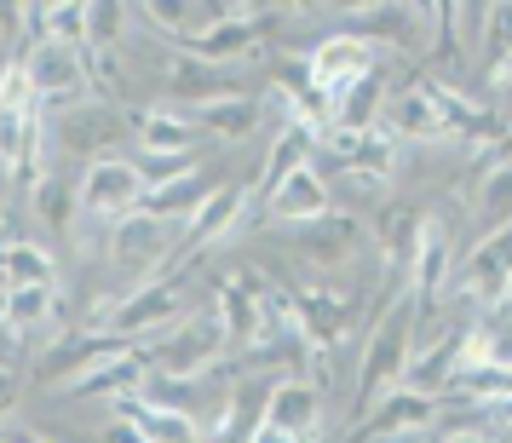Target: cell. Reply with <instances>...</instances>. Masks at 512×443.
<instances>
[{"label": "cell", "mask_w": 512, "mask_h": 443, "mask_svg": "<svg viewBox=\"0 0 512 443\" xmlns=\"http://www.w3.org/2000/svg\"><path fill=\"white\" fill-rule=\"evenodd\" d=\"M265 196H271V219H282V225H305V219H317V213L334 208V190H328V179L311 162L288 167Z\"/></svg>", "instance_id": "obj_17"}, {"label": "cell", "mask_w": 512, "mask_h": 443, "mask_svg": "<svg viewBox=\"0 0 512 443\" xmlns=\"http://www.w3.org/2000/svg\"><path fill=\"white\" fill-rule=\"evenodd\" d=\"M351 29L374 41V47H409L415 35H426V24L415 18V6L409 0H374L363 12H351Z\"/></svg>", "instance_id": "obj_21"}, {"label": "cell", "mask_w": 512, "mask_h": 443, "mask_svg": "<svg viewBox=\"0 0 512 443\" xmlns=\"http://www.w3.org/2000/svg\"><path fill=\"white\" fill-rule=\"evenodd\" d=\"M162 75H167V93L173 98H190V104H202V98H219V93H236L225 64H208V58H196V52H167L162 58Z\"/></svg>", "instance_id": "obj_22"}, {"label": "cell", "mask_w": 512, "mask_h": 443, "mask_svg": "<svg viewBox=\"0 0 512 443\" xmlns=\"http://www.w3.org/2000/svg\"><path fill=\"white\" fill-rule=\"evenodd\" d=\"M190 121H196L202 133H219V139H248L259 121H265V104L248 98V93H219V98L190 104Z\"/></svg>", "instance_id": "obj_23"}, {"label": "cell", "mask_w": 512, "mask_h": 443, "mask_svg": "<svg viewBox=\"0 0 512 443\" xmlns=\"http://www.w3.org/2000/svg\"><path fill=\"white\" fill-rule=\"evenodd\" d=\"M18 397H24V374L0 363V420H12V415H18Z\"/></svg>", "instance_id": "obj_36"}, {"label": "cell", "mask_w": 512, "mask_h": 443, "mask_svg": "<svg viewBox=\"0 0 512 443\" xmlns=\"http://www.w3.org/2000/svg\"><path fill=\"white\" fill-rule=\"evenodd\" d=\"M116 409L133 420V438L144 443H190V438H208V420L190 415V409H167L156 397H116Z\"/></svg>", "instance_id": "obj_16"}, {"label": "cell", "mask_w": 512, "mask_h": 443, "mask_svg": "<svg viewBox=\"0 0 512 443\" xmlns=\"http://www.w3.org/2000/svg\"><path fill=\"white\" fill-rule=\"evenodd\" d=\"M29 213H35L52 236H70L75 213H81V185H64L58 173H41L35 190H29Z\"/></svg>", "instance_id": "obj_26"}, {"label": "cell", "mask_w": 512, "mask_h": 443, "mask_svg": "<svg viewBox=\"0 0 512 443\" xmlns=\"http://www.w3.org/2000/svg\"><path fill=\"white\" fill-rule=\"evenodd\" d=\"M18 282H58L52 254L41 242H29V236H18V242L0 248V288H18Z\"/></svg>", "instance_id": "obj_28"}, {"label": "cell", "mask_w": 512, "mask_h": 443, "mask_svg": "<svg viewBox=\"0 0 512 443\" xmlns=\"http://www.w3.org/2000/svg\"><path fill=\"white\" fill-rule=\"evenodd\" d=\"M415 242H420V213L415 208H392L386 225H380V254L386 259H415Z\"/></svg>", "instance_id": "obj_32"}, {"label": "cell", "mask_w": 512, "mask_h": 443, "mask_svg": "<svg viewBox=\"0 0 512 443\" xmlns=\"http://www.w3.org/2000/svg\"><path fill=\"white\" fill-rule=\"evenodd\" d=\"M47 317H58V282H18V288H0V328L6 334H29Z\"/></svg>", "instance_id": "obj_25"}, {"label": "cell", "mask_w": 512, "mask_h": 443, "mask_svg": "<svg viewBox=\"0 0 512 443\" xmlns=\"http://www.w3.org/2000/svg\"><path fill=\"white\" fill-rule=\"evenodd\" d=\"M495 104L512 116V52H501V58H495Z\"/></svg>", "instance_id": "obj_37"}, {"label": "cell", "mask_w": 512, "mask_h": 443, "mask_svg": "<svg viewBox=\"0 0 512 443\" xmlns=\"http://www.w3.org/2000/svg\"><path fill=\"white\" fill-rule=\"evenodd\" d=\"M449 271H455V236H449V225H443L438 213H426V219H420V242H415V294H420V305L438 300Z\"/></svg>", "instance_id": "obj_19"}, {"label": "cell", "mask_w": 512, "mask_h": 443, "mask_svg": "<svg viewBox=\"0 0 512 443\" xmlns=\"http://www.w3.org/2000/svg\"><path fill=\"white\" fill-rule=\"evenodd\" d=\"M259 288H265V282H259L254 271L219 282V317H225V328H231V346L236 351H254V346L271 340V323H265V300H259Z\"/></svg>", "instance_id": "obj_15"}, {"label": "cell", "mask_w": 512, "mask_h": 443, "mask_svg": "<svg viewBox=\"0 0 512 443\" xmlns=\"http://www.w3.org/2000/svg\"><path fill=\"white\" fill-rule=\"evenodd\" d=\"M501 150H507V156H512V127H507V139H501Z\"/></svg>", "instance_id": "obj_41"}, {"label": "cell", "mask_w": 512, "mask_h": 443, "mask_svg": "<svg viewBox=\"0 0 512 443\" xmlns=\"http://www.w3.org/2000/svg\"><path fill=\"white\" fill-rule=\"evenodd\" d=\"M294 254L311 259L317 271H340L346 259L363 254V225L351 219V213H317V219H305L294 225Z\"/></svg>", "instance_id": "obj_10"}, {"label": "cell", "mask_w": 512, "mask_h": 443, "mask_svg": "<svg viewBox=\"0 0 512 443\" xmlns=\"http://www.w3.org/2000/svg\"><path fill=\"white\" fill-rule=\"evenodd\" d=\"M236 219H242V190L219 185L185 213V242L190 248H208V242H219V236H236Z\"/></svg>", "instance_id": "obj_24"}, {"label": "cell", "mask_w": 512, "mask_h": 443, "mask_svg": "<svg viewBox=\"0 0 512 443\" xmlns=\"http://www.w3.org/2000/svg\"><path fill=\"white\" fill-rule=\"evenodd\" d=\"M133 144H139V156H196V144H202V127L185 116V110H144L133 116Z\"/></svg>", "instance_id": "obj_18"}, {"label": "cell", "mask_w": 512, "mask_h": 443, "mask_svg": "<svg viewBox=\"0 0 512 443\" xmlns=\"http://www.w3.org/2000/svg\"><path fill=\"white\" fill-rule=\"evenodd\" d=\"M380 127H386L392 139H403V144L449 139V121H443L438 98H432V87H426V81H420V87H403V93L386 98V104H380Z\"/></svg>", "instance_id": "obj_13"}, {"label": "cell", "mask_w": 512, "mask_h": 443, "mask_svg": "<svg viewBox=\"0 0 512 443\" xmlns=\"http://www.w3.org/2000/svg\"><path fill=\"white\" fill-rule=\"evenodd\" d=\"M455 294L461 300H478V305H501L512 288V225H495L489 236H478L461 259H455Z\"/></svg>", "instance_id": "obj_5"}, {"label": "cell", "mask_w": 512, "mask_h": 443, "mask_svg": "<svg viewBox=\"0 0 512 443\" xmlns=\"http://www.w3.org/2000/svg\"><path fill=\"white\" fill-rule=\"evenodd\" d=\"M461 334L466 328H449V334H438V340H426L415 351H409V369H403V386H420V392H449L455 386V374H461Z\"/></svg>", "instance_id": "obj_20"}, {"label": "cell", "mask_w": 512, "mask_h": 443, "mask_svg": "<svg viewBox=\"0 0 512 443\" xmlns=\"http://www.w3.org/2000/svg\"><path fill=\"white\" fill-rule=\"evenodd\" d=\"M179 231H185V219H167V213H150L139 202V208H127L110 225V265H116L121 277H156L162 271V259L173 254V242H179Z\"/></svg>", "instance_id": "obj_3"}, {"label": "cell", "mask_w": 512, "mask_h": 443, "mask_svg": "<svg viewBox=\"0 0 512 443\" xmlns=\"http://www.w3.org/2000/svg\"><path fill=\"white\" fill-rule=\"evenodd\" d=\"M133 6H139V0H133Z\"/></svg>", "instance_id": "obj_42"}, {"label": "cell", "mask_w": 512, "mask_h": 443, "mask_svg": "<svg viewBox=\"0 0 512 443\" xmlns=\"http://www.w3.org/2000/svg\"><path fill=\"white\" fill-rule=\"evenodd\" d=\"M202 196H208V173H202V167H185V173H173L162 185H144V208L167 213V219H185Z\"/></svg>", "instance_id": "obj_27"}, {"label": "cell", "mask_w": 512, "mask_h": 443, "mask_svg": "<svg viewBox=\"0 0 512 443\" xmlns=\"http://www.w3.org/2000/svg\"><path fill=\"white\" fill-rule=\"evenodd\" d=\"M29 64V81H35V104H75V98L93 87V64H87V52L81 41H58V35H35V47L24 52Z\"/></svg>", "instance_id": "obj_4"}, {"label": "cell", "mask_w": 512, "mask_h": 443, "mask_svg": "<svg viewBox=\"0 0 512 443\" xmlns=\"http://www.w3.org/2000/svg\"><path fill=\"white\" fill-rule=\"evenodd\" d=\"M0 104H35V81H29V64H6L0 70Z\"/></svg>", "instance_id": "obj_35"}, {"label": "cell", "mask_w": 512, "mask_h": 443, "mask_svg": "<svg viewBox=\"0 0 512 443\" xmlns=\"http://www.w3.org/2000/svg\"><path fill=\"white\" fill-rule=\"evenodd\" d=\"M58 6H81V0H29V18H47Z\"/></svg>", "instance_id": "obj_39"}, {"label": "cell", "mask_w": 512, "mask_h": 443, "mask_svg": "<svg viewBox=\"0 0 512 443\" xmlns=\"http://www.w3.org/2000/svg\"><path fill=\"white\" fill-rule=\"evenodd\" d=\"M478 219H484V231L512 225V156L484 173V185H478Z\"/></svg>", "instance_id": "obj_31"}, {"label": "cell", "mask_w": 512, "mask_h": 443, "mask_svg": "<svg viewBox=\"0 0 512 443\" xmlns=\"http://www.w3.org/2000/svg\"><path fill=\"white\" fill-rule=\"evenodd\" d=\"M144 202V167L127 156H93L81 173V213L87 219H121Z\"/></svg>", "instance_id": "obj_7"}, {"label": "cell", "mask_w": 512, "mask_h": 443, "mask_svg": "<svg viewBox=\"0 0 512 443\" xmlns=\"http://www.w3.org/2000/svg\"><path fill=\"white\" fill-rule=\"evenodd\" d=\"M323 432V392L317 380H277L265 397V415H259L254 438L259 443H294V438H317Z\"/></svg>", "instance_id": "obj_6"}, {"label": "cell", "mask_w": 512, "mask_h": 443, "mask_svg": "<svg viewBox=\"0 0 512 443\" xmlns=\"http://www.w3.org/2000/svg\"><path fill=\"white\" fill-rule=\"evenodd\" d=\"M415 6V18L426 24V35H443V0H409Z\"/></svg>", "instance_id": "obj_38"}, {"label": "cell", "mask_w": 512, "mask_h": 443, "mask_svg": "<svg viewBox=\"0 0 512 443\" xmlns=\"http://www.w3.org/2000/svg\"><path fill=\"white\" fill-rule=\"evenodd\" d=\"M47 133H58V144L70 150V156H98L104 144H121L133 139V121H121L116 110H104V104H58V121H47Z\"/></svg>", "instance_id": "obj_9"}, {"label": "cell", "mask_w": 512, "mask_h": 443, "mask_svg": "<svg viewBox=\"0 0 512 443\" xmlns=\"http://www.w3.org/2000/svg\"><path fill=\"white\" fill-rule=\"evenodd\" d=\"M144 18L167 35H196V29H208V0H139Z\"/></svg>", "instance_id": "obj_30"}, {"label": "cell", "mask_w": 512, "mask_h": 443, "mask_svg": "<svg viewBox=\"0 0 512 443\" xmlns=\"http://www.w3.org/2000/svg\"><path fill=\"white\" fill-rule=\"evenodd\" d=\"M179 311H185V294H179V282L173 277H144L133 282V294L110 311V334L121 340H150V334H162V328L179 323Z\"/></svg>", "instance_id": "obj_8"}, {"label": "cell", "mask_w": 512, "mask_h": 443, "mask_svg": "<svg viewBox=\"0 0 512 443\" xmlns=\"http://www.w3.org/2000/svg\"><path fill=\"white\" fill-rule=\"evenodd\" d=\"M311 139H317V133H311L305 121H294V116H288V127L277 133V144L265 150V167H259L254 190H271V185L282 179V173H288V167H300V162H305V150H311Z\"/></svg>", "instance_id": "obj_29"}, {"label": "cell", "mask_w": 512, "mask_h": 443, "mask_svg": "<svg viewBox=\"0 0 512 443\" xmlns=\"http://www.w3.org/2000/svg\"><path fill=\"white\" fill-rule=\"evenodd\" d=\"M438 420V392H420V386H392V392L374 397V415H369V438H420L432 432Z\"/></svg>", "instance_id": "obj_12"}, {"label": "cell", "mask_w": 512, "mask_h": 443, "mask_svg": "<svg viewBox=\"0 0 512 443\" xmlns=\"http://www.w3.org/2000/svg\"><path fill=\"white\" fill-rule=\"evenodd\" d=\"M259 35H265V18H259L254 0H242L231 18H213L208 29H196L190 35V52L208 58V64H236V58H248L259 47Z\"/></svg>", "instance_id": "obj_14"}, {"label": "cell", "mask_w": 512, "mask_h": 443, "mask_svg": "<svg viewBox=\"0 0 512 443\" xmlns=\"http://www.w3.org/2000/svg\"><path fill=\"white\" fill-rule=\"evenodd\" d=\"M35 29H41V35H58V41H81V47H87V0H81V6H58V12H47V18H35Z\"/></svg>", "instance_id": "obj_34"}, {"label": "cell", "mask_w": 512, "mask_h": 443, "mask_svg": "<svg viewBox=\"0 0 512 443\" xmlns=\"http://www.w3.org/2000/svg\"><path fill=\"white\" fill-rule=\"evenodd\" d=\"M374 41H363L357 29H346V35H328V41H317L311 47V81L323 87L328 98H340L357 81V75H369L374 70Z\"/></svg>", "instance_id": "obj_11"}, {"label": "cell", "mask_w": 512, "mask_h": 443, "mask_svg": "<svg viewBox=\"0 0 512 443\" xmlns=\"http://www.w3.org/2000/svg\"><path fill=\"white\" fill-rule=\"evenodd\" d=\"M495 415H501V420H507V426H512V392L501 397V403H495Z\"/></svg>", "instance_id": "obj_40"}, {"label": "cell", "mask_w": 512, "mask_h": 443, "mask_svg": "<svg viewBox=\"0 0 512 443\" xmlns=\"http://www.w3.org/2000/svg\"><path fill=\"white\" fill-rule=\"evenodd\" d=\"M415 317H420V294H397L386 305V317L374 323L369 346H363V369H357V403L369 409L380 392L403 386V369H409V351H415Z\"/></svg>", "instance_id": "obj_1"}, {"label": "cell", "mask_w": 512, "mask_h": 443, "mask_svg": "<svg viewBox=\"0 0 512 443\" xmlns=\"http://www.w3.org/2000/svg\"><path fill=\"white\" fill-rule=\"evenodd\" d=\"M121 24H127L121 0H87V47H116Z\"/></svg>", "instance_id": "obj_33"}, {"label": "cell", "mask_w": 512, "mask_h": 443, "mask_svg": "<svg viewBox=\"0 0 512 443\" xmlns=\"http://www.w3.org/2000/svg\"><path fill=\"white\" fill-rule=\"evenodd\" d=\"M225 351H231V328L225 317H202V323H173L162 334H150V380H208L213 363H225Z\"/></svg>", "instance_id": "obj_2"}]
</instances>
